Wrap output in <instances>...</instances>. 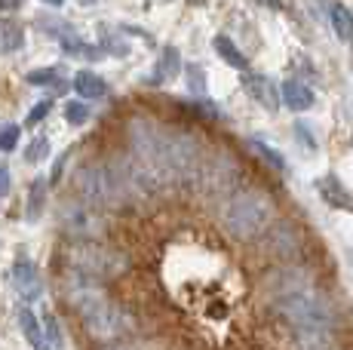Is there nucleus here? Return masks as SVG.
Returning <instances> with one entry per match:
<instances>
[{
	"label": "nucleus",
	"instance_id": "1",
	"mask_svg": "<svg viewBox=\"0 0 353 350\" xmlns=\"http://www.w3.org/2000/svg\"><path fill=\"white\" fill-rule=\"evenodd\" d=\"M276 203L268 191H240L228 200L225 212H221V225L234 240H258L274 227Z\"/></svg>",
	"mask_w": 353,
	"mask_h": 350
},
{
	"label": "nucleus",
	"instance_id": "2",
	"mask_svg": "<svg viewBox=\"0 0 353 350\" xmlns=\"http://www.w3.org/2000/svg\"><path fill=\"white\" fill-rule=\"evenodd\" d=\"M276 313L298 329H332L335 322V311H332V301L325 298L320 289H304L295 292L289 298L276 301Z\"/></svg>",
	"mask_w": 353,
	"mask_h": 350
},
{
	"label": "nucleus",
	"instance_id": "3",
	"mask_svg": "<svg viewBox=\"0 0 353 350\" xmlns=\"http://www.w3.org/2000/svg\"><path fill=\"white\" fill-rule=\"evenodd\" d=\"M71 258H74L71 265L92 280H108V277H117V274L126 271V255L114 252V249H108V246H99V243L74 246Z\"/></svg>",
	"mask_w": 353,
	"mask_h": 350
},
{
	"label": "nucleus",
	"instance_id": "4",
	"mask_svg": "<svg viewBox=\"0 0 353 350\" xmlns=\"http://www.w3.org/2000/svg\"><path fill=\"white\" fill-rule=\"evenodd\" d=\"M264 240H268L270 252H274L280 261H289V265H295V255L301 252V246H304L301 231H298L292 221H280V225H274L268 234H264Z\"/></svg>",
	"mask_w": 353,
	"mask_h": 350
},
{
	"label": "nucleus",
	"instance_id": "5",
	"mask_svg": "<svg viewBox=\"0 0 353 350\" xmlns=\"http://www.w3.org/2000/svg\"><path fill=\"white\" fill-rule=\"evenodd\" d=\"M316 194H320V200L329 209L335 212H350L353 215V191L347 185H344L338 175H320V178L314 181Z\"/></svg>",
	"mask_w": 353,
	"mask_h": 350
},
{
	"label": "nucleus",
	"instance_id": "6",
	"mask_svg": "<svg viewBox=\"0 0 353 350\" xmlns=\"http://www.w3.org/2000/svg\"><path fill=\"white\" fill-rule=\"evenodd\" d=\"M243 90H246L249 99L261 105L268 114H276V111H280V105H283L280 86H276L270 77H264V74H246V77H243Z\"/></svg>",
	"mask_w": 353,
	"mask_h": 350
},
{
	"label": "nucleus",
	"instance_id": "7",
	"mask_svg": "<svg viewBox=\"0 0 353 350\" xmlns=\"http://www.w3.org/2000/svg\"><path fill=\"white\" fill-rule=\"evenodd\" d=\"M12 282H16V292L22 295L25 301H34L40 292H43V289H40L37 267H34L28 258H19L16 265H12Z\"/></svg>",
	"mask_w": 353,
	"mask_h": 350
},
{
	"label": "nucleus",
	"instance_id": "8",
	"mask_svg": "<svg viewBox=\"0 0 353 350\" xmlns=\"http://www.w3.org/2000/svg\"><path fill=\"white\" fill-rule=\"evenodd\" d=\"M280 99H283V105L289 107V111H295V114H301V111H310L316 102V96H314V90H310L307 83H301V80H286V83L280 86Z\"/></svg>",
	"mask_w": 353,
	"mask_h": 350
},
{
	"label": "nucleus",
	"instance_id": "9",
	"mask_svg": "<svg viewBox=\"0 0 353 350\" xmlns=\"http://www.w3.org/2000/svg\"><path fill=\"white\" fill-rule=\"evenodd\" d=\"M74 92H77L80 99H105L108 83L96 71H77L74 74Z\"/></svg>",
	"mask_w": 353,
	"mask_h": 350
},
{
	"label": "nucleus",
	"instance_id": "10",
	"mask_svg": "<svg viewBox=\"0 0 353 350\" xmlns=\"http://www.w3.org/2000/svg\"><path fill=\"white\" fill-rule=\"evenodd\" d=\"M212 46H215V52L225 59L228 68H234V71H246V68H249V59L243 56V50H240V46H236L228 34H215Z\"/></svg>",
	"mask_w": 353,
	"mask_h": 350
},
{
	"label": "nucleus",
	"instance_id": "11",
	"mask_svg": "<svg viewBox=\"0 0 353 350\" xmlns=\"http://www.w3.org/2000/svg\"><path fill=\"white\" fill-rule=\"evenodd\" d=\"M19 326H22L25 341H28L34 350H50V344H46V335H43V326H40L37 316H34L28 307H19Z\"/></svg>",
	"mask_w": 353,
	"mask_h": 350
},
{
	"label": "nucleus",
	"instance_id": "12",
	"mask_svg": "<svg viewBox=\"0 0 353 350\" xmlns=\"http://www.w3.org/2000/svg\"><path fill=\"white\" fill-rule=\"evenodd\" d=\"M25 43V28L16 19H0V56H10Z\"/></svg>",
	"mask_w": 353,
	"mask_h": 350
},
{
	"label": "nucleus",
	"instance_id": "13",
	"mask_svg": "<svg viewBox=\"0 0 353 350\" xmlns=\"http://www.w3.org/2000/svg\"><path fill=\"white\" fill-rule=\"evenodd\" d=\"M329 22H332V31L338 34V40L353 43V12L347 10V6H344V3H332Z\"/></svg>",
	"mask_w": 353,
	"mask_h": 350
},
{
	"label": "nucleus",
	"instance_id": "14",
	"mask_svg": "<svg viewBox=\"0 0 353 350\" xmlns=\"http://www.w3.org/2000/svg\"><path fill=\"white\" fill-rule=\"evenodd\" d=\"M179 65H181V56L175 46H166V50L160 52V62H157V71H154L151 83H169V80L179 74Z\"/></svg>",
	"mask_w": 353,
	"mask_h": 350
},
{
	"label": "nucleus",
	"instance_id": "15",
	"mask_svg": "<svg viewBox=\"0 0 353 350\" xmlns=\"http://www.w3.org/2000/svg\"><path fill=\"white\" fill-rule=\"evenodd\" d=\"M249 147H252V151H255L261 160H268V163L274 166L276 172H286V157H283L280 151H274V147H270V145H264V141H258V138L249 141Z\"/></svg>",
	"mask_w": 353,
	"mask_h": 350
},
{
	"label": "nucleus",
	"instance_id": "16",
	"mask_svg": "<svg viewBox=\"0 0 353 350\" xmlns=\"http://www.w3.org/2000/svg\"><path fill=\"white\" fill-rule=\"evenodd\" d=\"M43 203H46V181L43 178H34L31 181V194H28V218L31 221L43 212Z\"/></svg>",
	"mask_w": 353,
	"mask_h": 350
},
{
	"label": "nucleus",
	"instance_id": "17",
	"mask_svg": "<svg viewBox=\"0 0 353 350\" xmlns=\"http://www.w3.org/2000/svg\"><path fill=\"white\" fill-rule=\"evenodd\" d=\"M62 50L68 52V56H86V59H99L101 56L99 46H86V43H80L77 37H62Z\"/></svg>",
	"mask_w": 353,
	"mask_h": 350
},
{
	"label": "nucleus",
	"instance_id": "18",
	"mask_svg": "<svg viewBox=\"0 0 353 350\" xmlns=\"http://www.w3.org/2000/svg\"><path fill=\"white\" fill-rule=\"evenodd\" d=\"M46 154H50V141H46L43 136L31 138V145L25 147V163H43Z\"/></svg>",
	"mask_w": 353,
	"mask_h": 350
},
{
	"label": "nucleus",
	"instance_id": "19",
	"mask_svg": "<svg viewBox=\"0 0 353 350\" xmlns=\"http://www.w3.org/2000/svg\"><path fill=\"white\" fill-rule=\"evenodd\" d=\"M40 326H43L46 344H50V347H62V332H59V322H56V316H52L50 311H43V320H40Z\"/></svg>",
	"mask_w": 353,
	"mask_h": 350
},
{
	"label": "nucleus",
	"instance_id": "20",
	"mask_svg": "<svg viewBox=\"0 0 353 350\" xmlns=\"http://www.w3.org/2000/svg\"><path fill=\"white\" fill-rule=\"evenodd\" d=\"M65 120L71 126H83L90 120V107L83 102H65Z\"/></svg>",
	"mask_w": 353,
	"mask_h": 350
},
{
	"label": "nucleus",
	"instance_id": "21",
	"mask_svg": "<svg viewBox=\"0 0 353 350\" xmlns=\"http://www.w3.org/2000/svg\"><path fill=\"white\" fill-rule=\"evenodd\" d=\"M19 138H22V130H19L16 123L3 126V130H0V151H12V147L19 145Z\"/></svg>",
	"mask_w": 353,
	"mask_h": 350
},
{
	"label": "nucleus",
	"instance_id": "22",
	"mask_svg": "<svg viewBox=\"0 0 353 350\" xmlns=\"http://www.w3.org/2000/svg\"><path fill=\"white\" fill-rule=\"evenodd\" d=\"M188 90L191 92L206 90V71H203L200 65H188Z\"/></svg>",
	"mask_w": 353,
	"mask_h": 350
},
{
	"label": "nucleus",
	"instance_id": "23",
	"mask_svg": "<svg viewBox=\"0 0 353 350\" xmlns=\"http://www.w3.org/2000/svg\"><path fill=\"white\" fill-rule=\"evenodd\" d=\"M56 80H59L56 68H43V71H31L28 74V83H34V86H50V83H56Z\"/></svg>",
	"mask_w": 353,
	"mask_h": 350
},
{
	"label": "nucleus",
	"instance_id": "24",
	"mask_svg": "<svg viewBox=\"0 0 353 350\" xmlns=\"http://www.w3.org/2000/svg\"><path fill=\"white\" fill-rule=\"evenodd\" d=\"M295 136H298V145H301L304 151H316V138H314V132H310L304 123H295Z\"/></svg>",
	"mask_w": 353,
	"mask_h": 350
},
{
	"label": "nucleus",
	"instance_id": "25",
	"mask_svg": "<svg viewBox=\"0 0 353 350\" xmlns=\"http://www.w3.org/2000/svg\"><path fill=\"white\" fill-rule=\"evenodd\" d=\"M50 107H52L50 99H43V102H37V105H34V111L28 114V123H31V126H34V123H40V120H43L46 114H50Z\"/></svg>",
	"mask_w": 353,
	"mask_h": 350
},
{
	"label": "nucleus",
	"instance_id": "26",
	"mask_svg": "<svg viewBox=\"0 0 353 350\" xmlns=\"http://www.w3.org/2000/svg\"><path fill=\"white\" fill-rule=\"evenodd\" d=\"M10 169H6L3 163H0V197H6V194H10Z\"/></svg>",
	"mask_w": 353,
	"mask_h": 350
},
{
	"label": "nucleus",
	"instance_id": "27",
	"mask_svg": "<svg viewBox=\"0 0 353 350\" xmlns=\"http://www.w3.org/2000/svg\"><path fill=\"white\" fill-rule=\"evenodd\" d=\"M22 6V0H0V10L3 12H12V10H19Z\"/></svg>",
	"mask_w": 353,
	"mask_h": 350
},
{
	"label": "nucleus",
	"instance_id": "28",
	"mask_svg": "<svg viewBox=\"0 0 353 350\" xmlns=\"http://www.w3.org/2000/svg\"><path fill=\"white\" fill-rule=\"evenodd\" d=\"M40 3H50V6H62L65 0H40Z\"/></svg>",
	"mask_w": 353,
	"mask_h": 350
},
{
	"label": "nucleus",
	"instance_id": "29",
	"mask_svg": "<svg viewBox=\"0 0 353 350\" xmlns=\"http://www.w3.org/2000/svg\"><path fill=\"white\" fill-rule=\"evenodd\" d=\"M80 3H83V6H90V3H96V0H80Z\"/></svg>",
	"mask_w": 353,
	"mask_h": 350
},
{
	"label": "nucleus",
	"instance_id": "30",
	"mask_svg": "<svg viewBox=\"0 0 353 350\" xmlns=\"http://www.w3.org/2000/svg\"><path fill=\"white\" fill-rule=\"evenodd\" d=\"M191 3H206V0H191Z\"/></svg>",
	"mask_w": 353,
	"mask_h": 350
}]
</instances>
